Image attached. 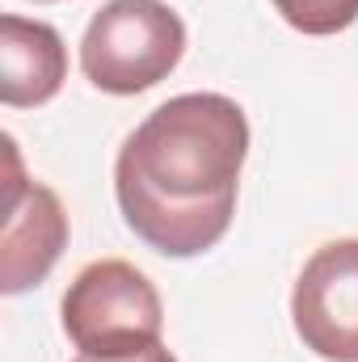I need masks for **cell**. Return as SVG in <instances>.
<instances>
[{"instance_id":"7a4b0ae2","label":"cell","mask_w":358,"mask_h":362,"mask_svg":"<svg viewBox=\"0 0 358 362\" xmlns=\"http://www.w3.org/2000/svg\"><path fill=\"white\" fill-rule=\"evenodd\" d=\"M185 55V25L165 0H110L81 38V68L101 93L135 97L161 85Z\"/></svg>"},{"instance_id":"277c9868","label":"cell","mask_w":358,"mask_h":362,"mask_svg":"<svg viewBox=\"0 0 358 362\" xmlns=\"http://www.w3.org/2000/svg\"><path fill=\"white\" fill-rule=\"evenodd\" d=\"M299 341L325 362H358V236L321 245L291 291Z\"/></svg>"},{"instance_id":"6da1fadb","label":"cell","mask_w":358,"mask_h":362,"mask_svg":"<svg viewBox=\"0 0 358 362\" xmlns=\"http://www.w3.org/2000/svg\"><path fill=\"white\" fill-rule=\"evenodd\" d=\"M249 118L224 93H181L156 105L122 144L114 194L127 228L165 257L215 249L236 211Z\"/></svg>"},{"instance_id":"52a82bcc","label":"cell","mask_w":358,"mask_h":362,"mask_svg":"<svg viewBox=\"0 0 358 362\" xmlns=\"http://www.w3.org/2000/svg\"><path fill=\"white\" fill-rule=\"evenodd\" d=\"M287 25H295L299 34L312 38H329L342 34L358 21V0H270Z\"/></svg>"},{"instance_id":"3957f363","label":"cell","mask_w":358,"mask_h":362,"mask_svg":"<svg viewBox=\"0 0 358 362\" xmlns=\"http://www.w3.org/2000/svg\"><path fill=\"white\" fill-rule=\"evenodd\" d=\"M59 316L72 346L97 358L139 354L148 346H161L165 333V308L156 286L144 270L118 257L93 262L76 274L59 303Z\"/></svg>"},{"instance_id":"9c48e42d","label":"cell","mask_w":358,"mask_h":362,"mask_svg":"<svg viewBox=\"0 0 358 362\" xmlns=\"http://www.w3.org/2000/svg\"><path fill=\"white\" fill-rule=\"evenodd\" d=\"M42 4H47V0H42Z\"/></svg>"},{"instance_id":"ba28073f","label":"cell","mask_w":358,"mask_h":362,"mask_svg":"<svg viewBox=\"0 0 358 362\" xmlns=\"http://www.w3.org/2000/svg\"><path fill=\"white\" fill-rule=\"evenodd\" d=\"M76 362H178L165 346H148V350H139V354H122V358H97V354H81Z\"/></svg>"},{"instance_id":"5b68a950","label":"cell","mask_w":358,"mask_h":362,"mask_svg":"<svg viewBox=\"0 0 358 362\" xmlns=\"http://www.w3.org/2000/svg\"><path fill=\"white\" fill-rule=\"evenodd\" d=\"M8 148V189H4V262H0V291L4 295H21L30 286H38L51 266L59 262V253L68 249V215L64 202L55 198V189H47L42 181L21 177V156L17 144L4 139Z\"/></svg>"},{"instance_id":"8992f818","label":"cell","mask_w":358,"mask_h":362,"mask_svg":"<svg viewBox=\"0 0 358 362\" xmlns=\"http://www.w3.org/2000/svg\"><path fill=\"white\" fill-rule=\"evenodd\" d=\"M68 81V51L55 25L17 13L0 17V101L13 110L42 105Z\"/></svg>"}]
</instances>
